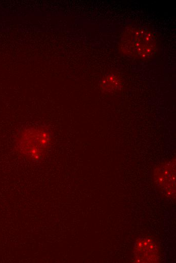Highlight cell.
Segmentation results:
<instances>
[{"label": "cell", "mask_w": 176, "mask_h": 263, "mask_svg": "<svg viewBox=\"0 0 176 263\" xmlns=\"http://www.w3.org/2000/svg\"><path fill=\"white\" fill-rule=\"evenodd\" d=\"M53 137L47 127H27L22 129L16 139L18 153L29 160L41 158L50 148Z\"/></svg>", "instance_id": "6da1fadb"}, {"label": "cell", "mask_w": 176, "mask_h": 263, "mask_svg": "<svg viewBox=\"0 0 176 263\" xmlns=\"http://www.w3.org/2000/svg\"><path fill=\"white\" fill-rule=\"evenodd\" d=\"M120 79L115 75L110 74L106 76L101 83V87L106 92H114L121 87Z\"/></svg>", "instance_id": "5b68a950"}, {"label": "cell", "mask_w": 176, "mask_h": 263, "mask_svg": "<svg viewBox=\"0 0 176 263\" xmlns=\"http://www.w3.org/2000/svg\"><path fill=\"white\" fill-rule=\"evenodd\" d=\"M156 48V39L153 33L141 27L133 28L126 31L119 44V49L123 54L141 59L152 56Z\"/></svg>", "instance_id": "7a4b0ae2"}, {"label": "cell", "mask_w": 176, "mask_h": 263, "mask_svg": "<svg viewBox=\"0 0 176 263\" xmlns=\"http://www.w3.org/2000/svg\"><path fill=\"white\" fill-rule=\"evenodd\" d=\"M134 253L136 262H157L160 258L157 244L149 238H143L137 240Z\"/></svg>", "instance_id": "277c9868"}, {"label": "cell", "mask_w": 176, "mask_h": 263, "mask_svg": "<svg viewBox=\"0 0 176 263\" xmlns=\"http://www.w3.org/2000/svg\"><path fill=\"white\" fill-rule=\"evenodd\" d=\"M154 178L157 187L166 197L172 198L175 196V159L157 167L155 170Z\"/></svg>", "instance_id": "3957f363"}]
</instances>
